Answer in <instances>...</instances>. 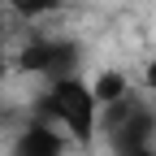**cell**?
Masks as SVG:
<instances>
[{"mask_svg":"<svg viewBox=\"0 0 156 156\" xmlns=\"http://www.w3.org/2000/svg\"><path fill=\"white\" fill-rule=\"evenodd\" d=\"M87 87H91V100L100 104V108L113 104V100H122V95H130V83H126V74H122V69H100Z\"/></svg>","mask_w":156,"mask_h":156,"instance_id":"5b68a950","label":"cell"},{"mask_svg":"<svg viewBox=\"0 0 156 156\" xmlns=\"http://www.w3.org/2000/svg\"><path fill=\"white\" fill-rule=\"evenodd\" d=\"M122 156H156V147H134V152H122Z\"/></svg>","mask_w":156,"mask_h":156,"instance_id":"ba28073f","label":"cell"},{"mask_svg":"<svg viewBox=\"0 0 156 156\" xmlns=\"http://www.w3.org/2000/svg\"><path fill=\"white\" fill-rule=\"evenodd\" d=\"M0 44H5V9H0Z\"/></svg>","mask_w":156,"mask_h":156,"instance_id":"9c48e42d","label":"cell"},{"mask_svg":"<svg viewBox=\"0 0 156 156\" xmlns=\"http://www.w3.org/2000/svg\"><path fill=\"white\" fill-rule=\"evenodd\" d=\"M13 65L30 74V78H44V83H61V78H74L78 65H83V48L78 39H30L22 44V52L13 56Z\"/></svg>","mask_w":156,"mask_h":156,"instance_id":"7a4b0ae2","label":"cell"},{"mask_svg":"<svg viewBox=\"0 0 156 156\" xmlns=\"http://www.w3.org/2000/svg\"><path fill=\"white\" fill-rule=\"evenodd\" d=\"M52 104H56V122L65 126V134L78 143V147H91L95 143V126H100V104L91 100V87L83 78H61V83H52Z\"/></svg>","mask_w":156,"mask_h":156,"instance_id":"6da1fadb","label":"cell"},{"mask_svg":"<svg viewBox=\"0 0 156 156\" xmlns=\"http://www.w3.org/2000/svg\"><path fill=\"white\" fill-rule=\"evenodd\" d=\"M9 13H17V17H44V13H56L61 9V0H0Z\"/></svg>","mask_w":156,"mask_h":156,"instance_id":"8992f818","label":"cell"},{"mask_svg":"<svg viewBox=\"0 0 156 156\" xmlns=\"http://www.w3.org/2000/svg\"><path fill=\"white\" fill-rule=\"evenodd\" d=\"M13 156H65V139L44 122H30L13 139Z\"/></svg>","mask_w":156,"mask_h":156,"instance_id":"277c9868","label":"cell"},{"mask_svg":"<svg viewBox=\"0 0 156 156\" xmlns=\"http://www.w3.org/2000/svg\"><path fill=\"white\" fill-rule=\"evenodd\" d=\"M152 139H156V108H143V104H134L126 122L117 126V130H108L113 156L134 152V147H152Z\"/></svg>","mask_w":156,"mask_h":156,"instance_id":"3957f363","label":"cell"},{"mask_svg":"<svg viewBox=\"0 0 156 156\" xmlns=\"http://www.w3.org/2000/svg\"><path fill=\"white\" fill-rule=\"evenodd\" d=\"M143 87H147V91H156V61H147V65H143Z\"/></svg>","mask_w":156,"mask_h":156,"instance_id":"52a82bcc","label":"cell"}]
</instances>
